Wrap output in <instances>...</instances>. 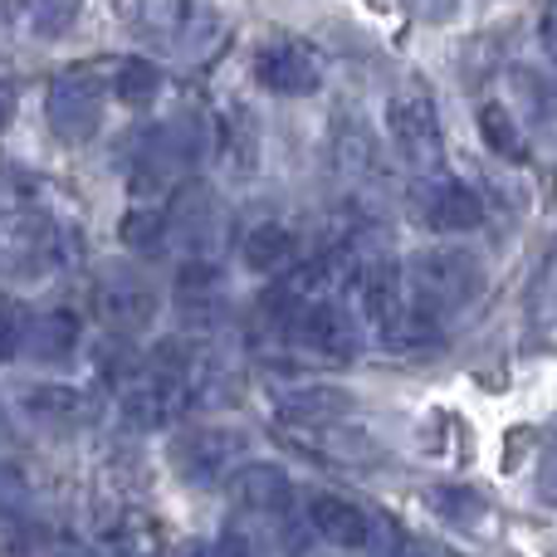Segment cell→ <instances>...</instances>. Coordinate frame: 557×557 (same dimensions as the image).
Wrapping results in <instances>:
<instances>
[{
	"instance_id": "cell-1",
	"label": "cell",
	"mask_w": 557,
	"mask_h": 557,
	"mask_svg": "<svg viewBox=\"0 0 557 557\" xmlns=\"http://www.w3.org/2000/svg\"><path fill=\"white\" fill-rule=\"evenodd\" d=\"M406 288H411V304L431 318H455L465 308L480 304L484 294V270L470 250H455V245H435V250L411 255L406 264Z\"/></svg>"
},
{
	"instance_id": "cell-2",
	"label": "cell",
	"mask_w": 557,
	"mask_h": 557,
	"mask_svg": "<svg viewBox=\"0 0 557 557\" xmlns=\"http://www.w3.org/2000/svg\"><path fill=\"white\" fill-rule=\"evenodd\" d=\"M201 127L196 123H157L147 133L133 137L127 147V182L137 196H157L166 186H176L196 162H201Z\"/></svg>"
},
{
	"instance_id": "cell-3",
	"label": "cell",
	"mask_w": 557,
	"mask_h": 557,
	"mask_svg": "<svg viewBox=\"0 0 557 557\" xmlns=\"http://www.w3.org/2000/svg\"><path fill=\"white\" fill-rule=\"evenodd\" d=\"M59 264H64V231L45 211L25 206V211L0 215V274L39 278Z\"/></svg>"
},
{
	"instance_id": "cell-4",
	"label": "cell",
	"mask_w": 557,
	"mask_h": 557,
	"mask_svg": "<svg viewBox=\"0 0 557 557\" xmlns=\"http://www.w3.org/2000/svg\"><path fill=\"white\" fill-rule=\"evenodd\" d=\"M386 133H392V147L416 166V172H431L445 152L441 137V113H435L431 88H401L386 103Z\"/></svg>"
},
{
	"instance_id": "cell-5",
	"label": "cell",
	"mask_w": 557,
	"mask_h": 557,
	"mask_svg": "<svg viewBox=\"0 0 557 557\" xmlns=\"http://www.w3.org/2000/svg\"><path fill=\"white\" fill-rule=\"evenodd\" d=\"M245 435L225 431V425H196L182 431L172 445V470L182 474L191 490H215V484L235 480V465H240Z\"/></svg>"
},
{
	"instance_id": "cell-6",
	"label": "cell",
	"mask_w": 557,
	"mask_h": 557,
	"mask_svg": "<svg viewBox=\"0 0 557 557\" xmlns=\"http://www.w3.org/2000/svg\"><path fill=\"white\" fill-rule=\"evenodd\" d=\"M45 117L59 143H88L103 123V78L94 69H69L49 84Z\"/></svg>"
},
{
	"instance_id": "cell-7",
	"label": "cell",
	"mask_w": 557,
	"mask_h": 557,
	"mask_svg": "<svg viewBox=\"0 0 557 557\" xmlns=\"http://www.w3.org/2000/svg\"><path fill=\"white\" fill-rule=\"evenodd\" d=\"M191 396L196 392L182 382V376L152 367V372L133 376V382L123 386V421L137 425V431H162V425H172L176 416L191 406Z\"/></svg>"
},
{
	"instance_id": "cell-8",
	"label": "cell",
	"mask_w": 557,
	"mask_h": 557,
	"mask_svg": "<svg viewBox=\"0 0 557 557\" xmlns=\"http://www.w3.org/2000/svg\"><path fill=\"white\" fill-rule=\"evenodd\" d=\"M255 84L270 88L278 98L318 94V84H323V59H318L313 45L278 39V45H264L260 54H255Z\"/></svg>"
},
{
	"instance_id": "cell-9",
	"label": "cell",
	"mask_w": 557,
	"mask_h": 557,
	"mask_svg": "<svg viewBox=\"0 0 557 557\" xmlns=\"http://www.w3.org/2000/svg\"><path fill=\"white\" fill-rule=\"evenodd\" d=\"M416 206H421V221L441 235H465L484 225V196L470 182H455V176H425Z\"/></svg>"
},
{
	"instance_id": "cell-10",
	"label": "cell",
	"mask_w": 557,
	"mask_h": 557,
	"mask_svg": "<svg viewBox=\"0 0 557 557\" xmlns=\"http://www.w3.org/2000/svg\"><path fill=\"white\" fill-rule=\"evenodd\" d=\"M274 411L284 416L288 425H298V431H313V425L347 421V416L357 411V396L333 382H294V386H278L274 392Z\"/></svg>"
},
{
	"instance_id": "cell-11",
	"label": "cell",
	"mask_w": 557,
	"mask_h": 557,
	"mask_svg": "<svg viewBox=\"0 0 557 557\" xmlns=\"http://www.w3.org/2000/svg\"><path fill=\"white\" fill-rule=\"evenodd\" d=\"M98 313L117 333H137V327H147L157 318V294L147 278H137L127 270H108L98 278Z\"/></svg>"
},
{
	"instance_id": "cell-12",
	"label": "cell",
	"mask_w": 557,
	"mask_h": 557,
	"mask_svg": "<svg viewBox=\"0 0 557 557\" xmlns=\"http://www.w3.org/2000/svg\"><path fill=\"white\" fill-rule=\"evenodd\" d=\"M176 313L196 327L215 323L225 313V274L211 255L182 260V270H176Z\"/></svg>"
},
{
	"instance_id": "cell-13",
	"label": "cell",
	"mask_w": 557,
	"mask_h": 557,
	"mask_svg": "<svg viewBox=\"0 0 557 557\" xmlns=\"http://www.w3.org/2000/svg\"><path fill=\"white\" fill-rule=\"evenodd\" d=\"M372 519L376 513H367L362 504L343 499V494H313L308 499V529L323 543H333V548H367Z\"/></svg>"
},
{
	"instance_id": "cell-14",
	"label": "cell",
	"mask_w": 557,
	"mask_h": 557,
	"mask_svg": "<svg viewBox=\"0 0 557 557\" xmlns=\"http://www.w3.org/2000/svg\"><path fill=\"white\" fill-rule=\"evenodd\" d=\"M294 343H304L308 352H318V357L347 362V357H357V343H362V333H357V318L347 313L343 298H327V304H318L313 313L304 318V327H298Z\"/></svg>"
},
{
	"instance_id": "cell-15",
	"label": "cell",
	"mask_w": 557,
	"mask_h": 557,
	"mask_svg": "<svg viewBox=\"0 0 557 557\" xmlns=\"http://www.w3.org/2000/svg\"><path fill=\"white\" fill-rule=\"evenodd\" d=\"M20 411L35 425H45V431H78V425L88 421V411H94V401H88L84 392H74V386L39 382V386L20 392Z\"/></svg>"
},
{
	"instance_id": "cell-16",
	"label": "cell",
	"mask_w": 557,
	"mask_h": 557,
	"mask_svg": "<svg viewBox=\"0 0 557 557\" xmlns=\"http://www.w3.org/2000/svg\"><path fill=\"white\" fill-rule=\"evenodd\" d=\"M231 499L255 519H278L294 504V484H288V474L278 465H245L231 480Z\"/></svg>"
},
{
	"instance_id": "cell-17",
	"label": "cell",
	"mask_w": 557,
	"mask_h": 557,
	"mask_svg": "<svg viewBox=\"0 0 557 557\" xmlns=\"http://www.w3.org/2000/svg\"><path fill=\"white\" fill-rule=\"evenodd\" d=\"M78 333H84V327H78L74 308H45V313H29V323H25V357H29V362H45V367L64 362V357H74Z\"/></svg>"
},
{
	"instance_id": "cell-18",
	"label": "cell",
	"mask_w": 557,
	"mask_h": 557,
	"mask_svg": "<svg viewBox=\"0 0 557 557\" xmlns=\"http://www.w3.org/2000/svg\"><path fill=\"white\" fill-rule=\"evenodd\" d=\"M425 509H431L441 523H450V529H480V523L490 519V499H484V490L460 484V480L425 484Z\"/></svg>"
},
{
	"instance_id": "cell-19",
	"label": "cell",
	"mask_w": 557,
	"mask_h": 557,
	"mask_svg": "<svg viewBox=\"0 0 557 557\" xmlns=\"http://www.w3.org/2000/svg\"><path fill=\"white\" fill-rule=\"evenodd\" d=\"M191 5L196 0H133V5H127V29L162 49H176L186 20H191Z\"/></svg>"
},
{
	"instance_id": "cell-20",
	"label": "cell",
	"mask_w": 557,
	"mask_h": 557,
	"mask_svg": "<svg viewBox=\"0 0 557 557\" xmlns=\"http://www.w3.org/2000/svg\"><path fill=\"white\" fill-rule=\"evenodd\" d=\"M240 255H245V264H250V270L274 274V270H284V264L298 260V235L288 231L284 221H260L250 235H245Z\"/></svg>"
},
{
	"instance_id": "cell-21",
	"label": "cell",
	"mask_w": 557,
	"mask_h": 557,
	"mask_svg": "<svg viewBox=\"0 0 557 557\" xmlns=\"http://www.w3.org/2000/svg\"><path fill=\"white\" fill-rule=\"evenodd\" d=\"M480 137H484V147H490L499 162H513V166L529 162V137H523L519 117H513L504 103H484L480 108Z\"/></svg>"
},
{
	"instance_id": "cell-22",
	"label": "cell",
	"mask_w": 557,
	"mask_h": 557,
	"mask_svg": "<svg viewBox=\"0 0 557 557\" xmlns=\"http://www.w3.org/2000/svg\"><path fill=\"white\" fill-rule=\"evenodd\" d=\"M117 240L133 255H162L166 240H172V215L152 211V206H133L123 215V225H117Z\"/></svg>"
},
{
	"instance_id": "cell-23",
	"label": "cell",
	"mask_w": 557,
	"mask_h": 557,
	"mask_svg": "<svg viewBox=\"0 0 557 557\" xmlns=\"http://www.w3.org/2000/svg\"><path fill=\"white\" fill-rule=\"evenodd\" d=\"M157 94H162V69L152 64V59H123L113 74V98L123 108H147L157 103Z\"/></svg>"
},
{
	"instance_id": "cell-24",
	"label": "cell",
	"mask_w": 557,
	"mask_h": 557,
	"mask_svg": "<svg viewBox=\"0 0 557 557\" xmlns=\"http://www.w3.org/2000/svg\"><path fill=\"white\" fill-rule=\"evenodd\" d=\"M221 157L235 176H245L260 162V127L250 123V113H231L221 123Z\"/></svg>"
},
{
	"instance_id": "cell-25",
	"label": "cell",
	"mask_w": 557,
	"mask_h": 557,
	"mask_svg": "<svg viewBox=\"0 0 557 557\" xmlns=\"http://www.w3.org/2000/svg\"><path fill=\"white\" fill-rule=\"evenodd\" d=\"M221 35H225V20L215 15L211 5H201V0H196V5H191V20H186L182 39H176V54L191 59V64H201V59L215 49V39H221Z\"/></svg>"
},
{
	"instance_id": "cell-26",
	"label": "cell",
	"mask_w": 557,
	"mask_h": 557,
	"mask_svg": "<svg viewBox=\"0 0 557 557\" xmlns=\"http://www.w3.org/2000/svg\"><path fill=\"white\" fill-rule=\"evenodd\" d=\"M333 162L343 172H367V162H372V133H367L362 117H337L333 123Z\"/></svg>"
},
{
	"instance_id": "cell-27",
	"label": "cell",
	"mask_w": 557,
	"mask_h": 557,
	"mask_svg": "<svg viewBox=\"0 0 557 557\" xmlns=\"http://www.w3.org/2000/svg\"><path fill=\"white\" fill-rule=\"evenodd\" d=\"M529 318H533V333L548 337V343L557 347V260L548 264V270H543L539 288H533V308H529Z\"/></svg>"
},
{
	"instance_id": "cell-28",
	"label": "cell",
	"mask_w": 557,
	"mask_h": 557,
	"mask_svg": "<svg viewBox=\"0 0 557 557\" xmlns=\"http://www.w3.org/2000/svg\"><path fill=\"white\" fill-rule=\"evenodd\" d=\"M25 323H29L25 308H20L10 294H0V362L25 352Z\"/></svg>"
},
{
	"instance_id": "cell-29",
	"label": "cell",
	"mask_w": 557,
	"mask_h": 557,
	"mask_svg": "<svg viewBox=\"0 0 557 557\" xmlns=\"http://www.w3.org/2000/svg\"><path fill=\"white\" fill-rule=\"evenodd\" d=\"M29 504V474L15 460H0V519H20Z\"/></svg>"
},
{
	"instance_id": "cell-30",
	"label": "cell",
	"mask_w": 557,
	"mask_h": 557,
	"mask_svg": "<svg viewBox=\"0 0 557 557\" xmlns=\"http://www.w3.org/2000/svg\"><path fill=\"white\" fill-rule=\"evenodd\" d=\"M367 553H372V557H406V553H411V533H406L396 519L376 513V519H372V539H367Z\"/></svg>"
},
{
	"instance_id": "cell-31",
	"label": "cell",
	"mask_w": 557,
	"mask_h": 557,
	"mask_svg": "<svg viewBox=\"0 0 557 557\" xmlns=\"http://www.w3.org/2000/svg\"><path fill=\"white\" fill-rule=\"evenodd\" d=\"M74 20H78V0H39V5H35V29L45 39L64 35Z\"/></svg>"
},
{
	"instance_id": "cell-32",
	"label": "cell",
	"mask_w": 557,
	"mask_h": 557,
	"mask_svg": "<svg viewBox=\"0 0 557 557\" xmlns=\"http://www.w3.org/2000/svg\"><path fill=\"white\" fill-rule=\"evenodd\" d=\"M519 88L529 94V108L539 117H553L557 113V88L548 84V78H539V74H519Z\"/></svg>"
},
{
	"instance_id": "cell-33",
	"label": "cell",
	"mask_w": 557,
	"mask_h": 557,
	"mask_svg": "<svg viewBox=\"0 0 557 557\" xmlns=\"http://www.w3.org/2000/svg\"><path fill=\"white\" fill-rule=\"evenodd\" d=\"M539 484H543V494L557 504V441L543 450V460H539Z\"/></svg>"
},
{
	"instance_id": "cell-34",
	"label": "cell",
	"mask_w": 557,
	"mask_h": 557,
	"mask_svg": "<svg viewBox=\"0 0 557 557\" xmlns=\"http://www.w3.org/2000/svg\"><path fill=\"white\" fill-rule=\"evenodd\" d=\"M416 10H421L431 25H445V20H455V10H460V0H416Z\"/></svg>"
},
{
	"instance_id": "cell-35",
	"label": "cell",
	"mask_w": 557,
	"mask_h": 557,
	"mask_svg": "<svg viewBox=\"0 0 557 557\" xmlns=\"http://www.w3.org/2000/svg\"><path fill=\"white\" fill-rule=\"evenodd\" d=\"M406 557H460V553L441 548V543H425V539H411V553H406Z\"/></svg>"
},
{
	"instance_id": "cell-36",
	"label": "cell",
	"mask_w": 557,
	"mask_h": 557,
	"mask_svg": "<svg viewBox=\"0 0 557 557\" xmlns=\"http://www.w3.org/2000/svg\"><path fill=\"white\" fill-rule=\"evenodd\" d=\"M543 49H548V59H557V10L543 15Z\"/></svg>"
},
{
	"instance_id": "cell-37",
	"label": "cell",
	"mask_w": 557,
	"mask_h": 557,
	"mask_svg": "<svg viewBox=\"0 0 557 557\" xmlns=\"http://www.w3.org/2000/svg\"><path fill=\"white\" fill-rule=\"evenodd\" d=\"M182 557H225V553H221V543H191Z\"/></svg>"
},
{
	"instance_id": "cell-38",
	"label": "cell",
	"mask_w": 557,
	"mask_h": 557,
	"mask_svg": "<svg viewBox=\"0 0 557 557\" xmlns=\"http://www.w3.org/2000/svg\"><path fill=\"white\" fill-rule=\"evenodd\" d=\"M10 113H15V98H10V84H0V127L10 123Z\"/></svg>"
}]
</instances>
